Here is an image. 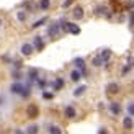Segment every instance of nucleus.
<instances>
[{"label": "nucleus", "mask_w": 134, "mask_h": 134, "mask_svg": "<svg viewBox=\"0 0 134 134\" xmlns=\"http://www.w3.org/2000/svg\"><path fill=\"white\" fill-rule=\"evenodd\" d=\"M85 90H87V87H85V85H80L79 88H77L75 92H74V97H80V95H83Z\"/></svg>", "instance_id": "obj_15"}, {"label": "nucleus", "mask_w": 134, "mask_h": 134, "mask_svg": "<svg viewBox=\"0 0 134 134\" xmlns=\"http://www.w3.org/2000/svg\"><path fill=\"white\" fill-rule=\"evenodd\" d=\"M129 23H131V26H134V12H131V21Z\"/></svg>", "instance_id": "obj_29"}, {"label": "nucleus", "mask_w": 134, "mask_h": 134, "mask_svg": "<svg viewBox=\"0 0 134 134\" xmlns=\"http://www.w3.org/2000/svg\"><path fill=\"white\" fill-rule=\"evenodd\" d=\"M43 23H46V18H41V20H38L36 23H33V28H39Z\"/></svg>", "instance_id": "obj_24"}, {"label": "nucleus", "mask_w": 134, "mask_h": 134, "mask_svg": "<svg viewBox=\"0 0 134 134\" xmlns=\"http://www.w3.org/2000/svg\"><path fill=\"white\" fill-rule=\"evenodd\" d=\"M15 134H23V131H20V129H18V131H16Z\"/></svg>", "instance_id": "obj_30"}, {"label": "nucleus", "mask_w": 134, "mask_h": 134, "mask_svg": "<svg viewBox=\"0 0 134 134\" xmlns=\"http://www.w3.org/2000/svg\"><path fill=\"white\" fill-rule=\"evenodd\" d=\"M43 98H44V100H51V98H52V93H49V92H43Z\"/></svg>", "instance_id": "obj_26"}, {"label": "nucleus", "mask_w": 134, "mask_h": 134, "mask_svg": "<svg viewBox=\"0 0 134 134\" xmlns=\"http://www.w3.org/2000/svg\"><path fill=\"white\" fill-rule=\"evenodd\" d=\"M62 87H64V80L62 79H56L54 83H52V88H54V90H61Z\"/></svg>", "instance_id": "obj_12"}, {"label": "nucleus", "mask_w": 134, "mask_h": 134, "mask_svg": "<svg viewBox=\"0 0 134 134\" xmlns=\"http://www.w3.org/2000/svg\"><path fill=\"white\" fill-rule=\"evenodd\" d=\"M100 56H102L103 62H108V61H110V57H111V51H110V49H103V51H102V54H100Z\"/></svg>", "instance_id": "obj_11"}, {"label": "nucleus", "mask_w": 134, "mask_h": 134, "mask_svg": "<svg viewBox=\"0 0 134 134\" xmlns=\"http://www.w3.org/2000/svg\"><path fill=\"white\" fill-rule=\"evenodd\" d=\"M23 90H25V87L20 83V82H16V83H13L12 87H10V92L12 93H16V95H21L23 93Z\"/></svg>", "instance_id": "obj_2"}, {"label": "nucleus", "mask_w": 134, "mask_h": 134, "mask_svg": "<svg viewBox=\"0 0 134 134\" xmlns=\"http://www.w3.org/2000/svg\"><path fill=\"white\" fill-rule=\"evenodd\" d=\"M2 102H3V98H2V97H0V105H3V103H2Z\"/></svg>", "instance_id": "obj_31"}, {"label": "nucleus", "mask_w": 134, "mask_h": 134, "mask_svg": "<svg viewBox=\"0 0 134 134\" xmlns=\"http://www.w3.org/2000/svg\"><path fill=\"white\" fill-rule=\"evenodd\" d=\"M0 25H2V20H0Z\"/></svg>", "instance_id": "obj_32"}, {"label": "nucleus", "mask_w": 134, "mask_h": 134, "mask_svg": "<svg viewBox=\"0 0 134 134\" xmlns=\"http://www.w3.org/2000/svg\"><path fill=\"white\" fill-rule=\"evenodd\" d=\"M33 44H35V48H36L38 51H41V49L44 48V43H43L41 36H35V41H33Z\"/></svg>", "instance_id": "obj_7"}, {"label": "nucleus", "mask_w": 134, "mask_h": 134, "mask_svg": "<svg viewBox=\"0 0 134 134\" xmlns=\"http://www.w3.org/2000/svg\"><path fill=\"white\" fill-rule=\"evenodd\" d=\"M31 52H33V44H23L21 46V54L23 56H31Z\"/></svg>", "instance_id": "obj_6"}, {"label": "nucleus", "mask_w": 134, "mask_h": 134, "mask_svg": "<svg viewBox=\"0 0 134 134\" xmlns=\"http://www.w3.org/2000/svg\"><path fill=\"white\" fill-rule=\"evenodd\" d=\"M70 25H72V23H69V21L62 23V26H61V28H62V31H64V33H69V30H70Z\"/></svg>", "instance_id": "obj_22"}, {"label": "nucleus", "mask_w": 134, "mask_h": 134, "mask_svg": "<svg viewBox=\"0 0 134 134\" xmlns=\"http://www.w3.org/2000/svg\"><path fill=\"white\" fill-rule=\"evenodd\" d=\"M28 75H30V80H31V82H35V80H38V70H36V69H31Z\"/></svg>", "instance_id": "obj_16"}, {"label": "nucleus", "mask_w": 134, "mask_h": 134, "mask_svg": "<svg viewBox=\"0 0 134 134\" xmlns=\"http://www.w3.org/2000/svg\"><path fill=\"white\" fill-rule=\"evenodd\" d=\"M70 79L74 80V82H79V80H80V79H82V74H80L79 70H74V72L70 74Z\"/></svg>", "instance_id": "obj_14"}, {"label": "nucleus", "mask_w": 134, "mask_h": 134, "mask_svg": "<svg viewBox=\"0 0 134 134\" xmlns=\"http://www.w3.org/2000/svg\"><path fill=\"white\" fill-rule=\"evenodd\" d=\"M128 113L131 116H134V103H129V106H128Z\"/></svg>", "instance_id": "obj_25"}, {"label": "nucleus", "mask_w": 134, "mask_h": 134, "mask_svg": "<svg viewBox=\"0 0 134 134\" xmlns=\"http://www.w3.org/2000/svg\"><path fill=\"white\" fill-rule=\"evenodd\" d=\"M59 30H61V26H59L57 23H54V25H51L49 28H48V35H49L51 38H57V35H59Z\"/></svg>", "instance_id": "obj_1"}, {"label": "nucleus", "mask_w": 134, "mask_h": 134, "mask_svg": "<svg viewBox=\"0 0 134 134\" xmlns=\"http://www.w3.org/2000/svg\"><path fill=\"white\" fill-rule=\"evenodd\" d=\"M74 64L80 69V74H87V70H85V61H83L82 57H77L75 61H74Z\"/></svg>", "instance_id": "obj_4"}, {"label": "nucleus", "mask_w": 134, "mask_h": 134, "mask_svg": "<svg viewBox=\"0 0 134 134\" xmlns=\"http://www.w3.org/2000/svg\"><path fill=\"white\" fill-rule=\"evenodd\" d=\"M110 111L113 113V115H119V111H121V106H119V103H110Z\"/></svg>", "instance_id": "obj_9"}, {"label": "nucleus", "mask_w": 134, "mask_h": 134, "mask_svg": "<svg viewBox=\"0 0 134 134\" xmlns=\"http://www.w3.org/2000/svg\"><path fill=\"white\" fill-rule=\"evenodd\" d=\"M128 67H131V69L134 67V57H132V56L128 57Z\"/></svg>", "instance_id": "obj_27"}, {"label": "nucleus", "mask_w": 134, "mask_h": 134, "mask_svg": "<svg viewBox=\"0 0 134 134\" xmlns=\"http://www.w3.org/2000/svg\"><path fill=\"white\" fill-rule=\"evenodd\" d=\"M38 129H39L38 126H36V124H33V126H30V128L26 129V134H36V132H38Z\"/></svg>", "instance_id": "obj_20"}, {"label": "nucleus", "mask_w": 134, "mask_h": 134, "mask_svg": "<svg viewBox=\"0 0 134 134\" xmlns=\"http://www.w3.org/2000/svg\"><path fill=\"white\" fill-rule=\"evenodd\" d=\"M39 8H41V10H48V8H49V0H41Z\"/></svg>", "instance_id": "obj_21"}, {"label": "nucleus", "mask_w": 134, "mask_h": 134, "mask_svg": "<svg viewBox=\"0 0 134 134\" xmlns=\"http://www.w3.org/2000/svg\"><path fill=\"white\" fill-rule=\"evenodd\" d=\"M105 62H103V59H102V56H97L95 59H93V65H97V67H100V65H103Z\"/></svg>", "instance_id": "obj_19"}, {"label": "nucleus", "mask_w": 134, "mask_h": 134, "mask_svg": "<svg viewBox=\"0 0 134 134\" xmlns=\"http://www.w3.org/2000/svg\"><path fill=\"white\" fill-rule=\"evenodd\" d=\"M72 15H74L75 20H82L83 18V8L82 7H75V8L72 10Z\"/></svg>", "instance_id": "obj_5"}, {"label": "nucleus", "mask_w": 134, "mask_h": 134, "mask_svg": "<svg viewBox=\"0 0 134 134\" xmlns=\"http://www.w3.org/2000/svg\"><path fill=\"white\" fill-rule=\"evenodd\" d=\"M20 77H21V74H20L18 70H13V79H16V80H18Z\"/></svg>", "instance_id": "obj_28"}, {"label": "nucleus", "mask_w": 134, "mask_h": 134, "mask_svg": "<svg viewBox=\"0 0 134 134\" xmlns=\"http://www.w3.org/2000/svg\"><path fill=\"white\" fill-rule=\"evenodd\" d=\"M49 134H62V131H61L59 126H51V128H49Z\"/></svg>", "instance_id": "obj_17"}, {"label": "nucleus", "mask_w": 134, "mask_h": 134, "mask_svg": "<svg viewBox=\"0 0 134 134\" xmlns=\"http://www.w3.org/2000/svg\"><path fill=\"white\" fill-rule=\"evenodd\" d=\"M26 113H28V116H30V118H36V116H38V113H39V110H38V106H36V105H30L28 108H26Z\"/></svg>", "instance_id": "obj_3"}, {"label": "nucleus", "mask_w": 134, "mask_h": 134, "mask_svg": "<svg viewBox=\"0 0 134 134\" xmlns=\"http://www.w3.org/2000/svg\"><path fill=\"white\" fill-rule=\"evenodd\" d=\"M69 33H72V35H80V28H79L77 25H70Z\"/></svg>", "instance_id": "obj_18"}, {"label": "nucleus", "mask_w": 134, "mask_h": 134, "mask_svg": "<svg viewBox=\"0 0 134 134\" xmlns=\"http://www.w3.org/2000/svg\"><path fill=\"white\" fill-rule=\"evenodd\" d=\"M106 90H108V93H118V92H119V85L115 83V82H111V83H108Z\"/></svg>", "instance_id": "obj_8"}, {"label": "nucleus", "mask_w": 134, "mask_h": 134, "mask_svg": "<svg viewBox=\"0 0 134 134\" xmlns=\"http://www.w3.org/2000/svg\"><path fill=\"white\" fill-rule=\"evenodd\" d=\"M16 18L20 20V21H25V20H26V13L25 12H18L16 13Z\"/></svg>", "instance_id": "obj_23"}, {"label": "nucleus", "mask_w": 134, "mask_h": 134, "mask_svg": "<svg viewBox=\"0 0 134 134\" xmlns=\"http://www.w3.org/2000/svg\"><path fill=\"white\" fill-rule=\"evenodd\" d=\"M65 116L69 118V119H72V118H75V110L72 108V106H65Z\"/></svg>", "instance_id": "obj_10"}, {"label": "nucleus", "mask_w": 134, "mask_h": 134, "mask_svg": "<svg viewBox=\"0 0 134 134\" xmlns=\"http://www.w3.org/2000/svg\"><path fill=\"white\" fill-rule=\"evenodd\" d=\"M123 126H124V129H131V128H132V119H131L129 116H126V118L123 119Z\"/></svg>", "instance_id": "obj_13"}]
</instances>
